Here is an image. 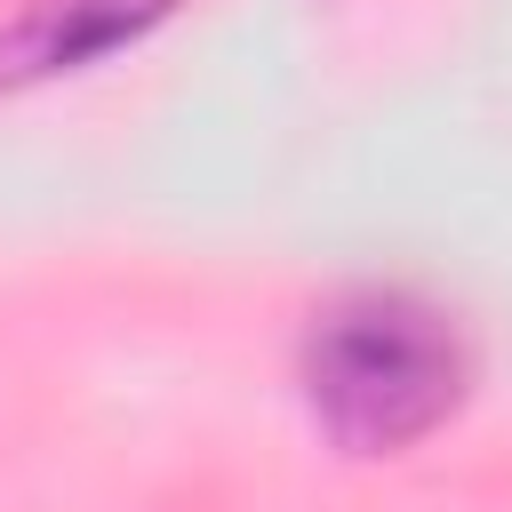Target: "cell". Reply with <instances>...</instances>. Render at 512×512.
<instances>
[{
	"instance_id": "cell-2",
	"label": "cell",
	"mask_w": 512,
	"mask_h": 512,
	"mask_svg": "<svg viewBox=\"0 0 512 512\" xmlns=\"http://www.w3.org/2000/svg\"><path fill=\"white\" fill-rule=\"evenodd\" d=\"M184 0H24L0 24V88H32L56 72H88L112 48H136Z\"/></svg>"
},
{
	"instance_id": "cell-1",
	"label": "cell",
	"mask_w": 512,
	"mask_h": 512,
	"mask_svg": "<svg viewBox=\"0 0 512 512\" xmlns=\"http://www.w3.org/2000/svg\"><path fill=\"white\" fill-rule=\"evenodd\" d=\"M304 400L336 448L392 456L448 424V408L464 400V344L448 312H432L424 296H344L304 336Z\"/></svg>"
}]
</instances>
